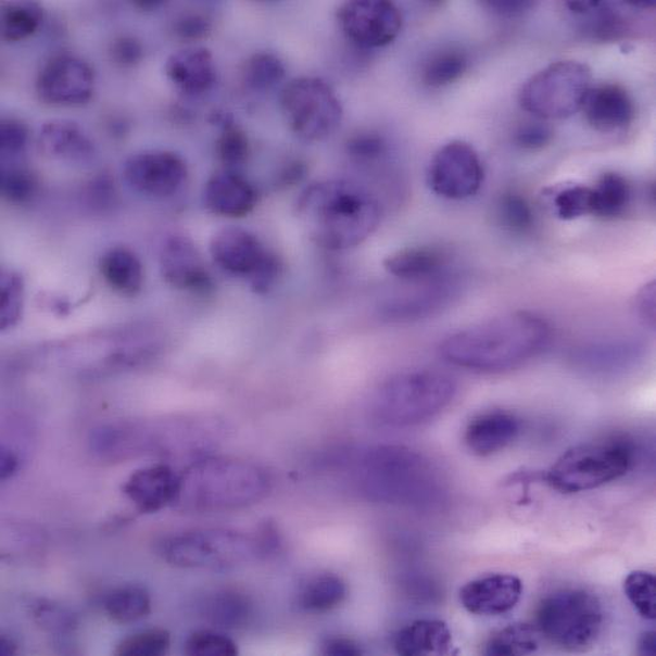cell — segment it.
I'll use <instances>...</instances> for the list:
<instances>
[{"label": "cell", "mask_w": 656, "mask_h": 656, "mask_svg": "<svg viewBox=\"0 0 656 656\" xmlns=\"http://www.w3.org/2000/svg\"><path fill=\"white\" fill-rule=\"evenodd\" d=\"M342 463L355 490L369 501L420 509L441 505L446 495L440 470L409 447L370 446Z\"/></svg>", "instance_id": "1"}, {"label": "cell", "mask_w": 656, "mask_h": 656, "mask_svg": "<svg viewBox=\"0 0 656 656\" xmlns=\"http://www.w3.org/2000/svg\"><path fill=\"white\" fill-rule=\"evenodd\" d=\"M551 327L530 312L506 313L451 335L440 355L452 366L502 371L534 358L548 344Z\"/></svg>", "instance_id": "2"}, {"label": "cell", "mask_w": 656, "mask_h": 656, "mask_svg": "<svg viewBox=\"0 0 656 656\" xmlns=\"http://www.w3.org/2000/svg\"><path fill=\"white\" fill-rule=\"evenodd\" d=\"M297 213L317 244L345 251L374 235L381 222V206L366 188L346 179L319 181L305 188Z\"/></svg>", "instance_id": "3"}, {"label": "cell", "mask_w": 656, "mask_h": 656, "mask_svg": "<svg viewBox=\"0 0 656 656\" xmlns=\"http://www.w3.org/2000/svg\"><path fill=\"white\" fill-rule=\"evenodd\" d=\"M269 485L266 471L257 465L229 457L201 458L178 477L173 506L188 513L229 512L261 501Z\"/></svg>", "instance_id": "4"}, {"label": "cell", "mask_w": 656, "mask_h": 656, "mask_svg": "<svg viewBox=\"0 0 656 656\" xmlns=\"http://www.w3.org/2000/svg\"><path fill=\"white\" fill-rule=\"evenodd\" d=\"M279 537L264 527L253 534L230 529H200L164 539L160 556L188 570H230L266 558L279 550Z\"/></svg>", "instance_id": "5"}, {"label": "cell", "mask_w": 656, "mask_h": 656, "mask_svg": "<svg viewBox=\"0 0 656 656\" xmlns=\"http://www.w3.org/2000/svg\"><path fill=\"white\" fill-rule=\"evenodd\" d=\"M451 376L439 370L404 371L383 382L371 400V413L382 425L403 428L436 417L456 395Z\"/></svg>", "instance_id": "6"}, {"label": "cell", "mask_w": 656, "mask_h": 656, "mask_svg": "<svg viewBox=\"0 0 656 656\" xmlns=\"http://www.w3.org/2000/svg\"><path fill=\"white\" fill-rule=\"evenodd\" d=\"M635 452L627 439L578 444L552 466L546 483L566 494L595 490L626 476L635 463Z\"/></svg>", "instance_id": "7"}, {"label": "cell", "mask_w": 656, "mask_h": 656, "mask_svg": "<svg viewBox=\"0 0 656 656\" xmlns=\"http://www.w3.org/2000/svg\"><path fill=\"white\" fill-rule=\"evenodd\" d=\"M535 627L541 635L565 651H584L601 635L602 603L585 589L557 590L539 604Z\"/></svg>", "instance_id": "8"}, {"label": "cell", "mask_w": 656, "mask_h": 656, "mask_svg": "<svg viewBox=\"0 0 656 656\" xmlns=\"http://www.w3.org/2000/svg\"><path fill=\"white\" fill-rule=\"evenodd\" d=\"M592 70L576 61H560L535 73L523 84L519 103L538 119L560 121L582 111L592 89Z\"/></svg>", "instance_id": "9"}, {"label": "cell", "mask_w": 656, "mask_h": 656, "mask_svg": "<svg viewBox=\"0 0 656 656\" xmlns=\"http://www.w3.org/2000/svg\"><path fill=\"white\" fill-rule=\"evenodd\" d=\"M291 133L305 142H319L337 133L344 116L337 92L325 79L299 77L283 87L280 97Z\"/></svg>", "instance_id": "10"}, {"label": "cell", "mask_w": 656, "mask_h": 656, "mask_svg": "<svg viewBox=\"0 0 656 656\" xmlns=\"http://www.w3.org/2000/svg\"><path fill=\"white\" fill-rule=\"evenodd\" d=\"M211 257L225 273L244 277L258 294H266L279 281L283 266L275 253L243 228L228 226L211 239Z\"/></svg>", "instance_id": "11"}, {"label": "cell", "mask_w": 656, "mask_h": 656, "mask_svg": "<svg viewBox=\"0 0 656 656\" xmlns=\"http://www.w3.org/2000/svg\"><path fill=\"white\" fill-rule=\"evenodd\" d=\"M484 169L477 151L463 141L444 144L432 159L428 185L443 199L465 200L483 185Z\"/></svg>", "instance_id": "12"}, {"label": "cell", "mask_w": 656, "mask_h": 656, "mask_svg": "<svg viewBox=\"0 0 656 656\" xmlns=\"http://www.w3.org/2000/svg\"><path fill=\"white\" fill-rule=\"evenodd\" d=\"M337 16L346 39L366 49L389 46L403 28V14L386 0H353L341 4Z\"/></svg>", "instance_id": "13"}, {"label": "cell", "mask_w": 656, "mask_h": 656, "mask_svg": "<svg viewBox=\"0 0 656 656\" xmlns=\"http://www.w3.org/2000/svg\"><path fill=\"white\" fill-rule=\"evenodd\" d=\"M43 103L83 106L92 98L94 75L89 63L68 53L56 54L42 65L35 85Z\"/></svg>", "instance_id": "14"}, {"label": "cell", "mask_w": 656, "mask_h": 656, "mask_svg": "<svg viewBox=\"0 0 656 656\" xmlns=\"http://www.w3.org/2000/svg\"><path fill=\"white\" fill-rule=\"evenodd\" d=\"M127 184L146 195L165 199L179 192L188 177L184 159L172 151H144L130 156L123 167Z\"/></svg>", "instance_id": "15"}, {"label": "cell", "mask_w": 656, "mask_h": 656, "mask_svg": "<svg viewBox=\"0 0 656 656\" xmlns=\"http://www.w3.org/2000/svg\"><path fill=\"white\" fill-rule=\"evenodd\" d=\"M160 268L164 280L175 289L207 294L214 288L213 277L199 248L184 235H173L165 239L160 251Z\"/></svg>", "instance_id": "16"}, {"label": "cell", "mask_w": 656, "mask_h": 656, "mask_svg": "<svg viewBox=\"0 0 656 656\" xmlns=\"http://www.w3.org/2000/svg\"><path fill=\"white\" fill-rule=\"evenodd\" d=\"M522 592L517 576L495 573L468 582L461 590V602L471 615L501 616L516 607Z\"/></svg>", "instance_id": "17"}, {"label": "cell", "mask_w": 656, "mask_h": 656, "mask_svg": "<svg viewBox=\"0 0 656 656\" xmlns=\"http://www.w3.org/2000/svg\"><path fill=\"white\" fill-rule=\"evenodd\" d=\"M582 111L589 126L602 134H614L630 127L635 118V103L631 94L617 84L592 87Z\"/></svg>", "instance_id": "18"}, {"label": "cell", "mask_w": 656, "mask_h": 656, "mask_svg": "<svg viewBox=\"0 0 656 656\" xmlns=\"http://www.w3.org/2000/svg\"><path fill=\"white\" fill-rule=\"evenodd\" d=\"M257 200L256 188L230 169L215 173L203 189V205L209 213L217 216H247L256 207Z\"/></svg>", "instance_id": "19"}, {"label": "cell", "mask_w": 656, "mask_h": 656, "mask_svg": "<svg viewBox=\"0 0 656 656\" xmlns=\"http://www.w3.org/2000/svg\"><path fill=\"white\" fill-rule=\"evenodd\" d=\"M166 77L180 92L200 97L216 83V65L213 53L206 48L191 47L167 58Z\"/></svg>", "instance_id": "20"}, {"label": "cell", "mask_w": 656, "mask_h": 656, "mask_svg": "<svg viewBox=\"0 0 656 656\" xmlns=\"http://www.w3.org/2000/svg\"><path fill=\"white\" fill-rule=\"evenodd\" d=\"M178 476L167 465L159 464L137 470L123 485V492L142 514L157 513L173 505Z\"/></svg>", "instance_id": "21"}, {"label": "cell", "mask_w": 656, "mask_h": 656, "mask_svg": "<svg viewBox=\"0 0 656 656\" xmlns=\"http://www.w3.org/2000/svg\"><path fill=\"white\" fill-rule=\"evenodd\" d=\"M520 433V421L514 414L492 411L477 415L465 429L464 440L474 455L491 456L505 450Z\"/></svg>", "instance_id": "22"}, {"label": "cell", "mask_w": 656, "mask_h": 656, "mask_svg": "<svg viewBox=\"0 0 656 656\" xmlns=\"http://www.w3.org/2000/svg\"><path fill=\"white\" fill-rule=\"evenodd\" d=\"M41 154L60 162L84 164L94 156V144L76 122L55 119L42 124L38 138Z\"/></svg>", "instance_id": "23"}, {"label": "cell", "mask_w": 656, "mask_h": 656, "mask_svg": "<svg viewBox=\"0 0 656 656\" xmlns=\"http://www.w3.org/2000/svg\"><path fill=\"white\" fill-rule=\"evenodd\" d=\"M450 264L447 252L436 247H412L391 254L384 261L390 275L409 282L439 281Z\"/></svg>", "instance_id": "24"}, {"label": "cell", "mask_w": 656, "mask_h": 656, "mask_svg": "<svg viewBox=\"0 0 656 656\" xmlns=\"http://www.w3.org/2000/svg\"><path fill=\"white\" fill-rule=\"evenodd\" d=\"M451 297L452 290L449 286H444L440 280L429 282L417 293L396 297L386 302L380 308V315L389 323H413L442 310Z\"/></svg>", "instance_id": "25"}, {"label": "cell", "mask_w": 656, "mask_h": 656, "mask_svg": "<svg viewBox=\"0 0 656 656\" xmlns=\"http://www.w3.org/2000/svg\"><path fill=\"white\" fill-rule=\"evenodd\" d=\"M396 652L405 656L446 655L452 636L449 626L437 619H419L401 629L393 640Z\"/></svg>", "instance_id": "26"}, {"label": "cell", "mask_w": 656, "mask_h": 656, "mask_svg": "<svg viewBox=\"0 0 656 656\" xmlns=\"http://www.w3.org/2000/svg\"><path fill=\"white\" fill-rule=\"evenodd\" d=\"M200 614L218 629L236 630L250 623L253 605L250 596L237 589H217L202 597Z\"/></svg>", "instance_id": "27"}, {"label": "cell", "mask_w": 656, "mask_h": 656, "mask_svg": "<svg viewBox=\"0 0 656 656\" xmlns=\"http://www.w3.org/2000/svg\"><path fill=\"white\" fill-rule=\"evenodd\" d=\"M100 273L108 286L126 297H136L143 287L144 274L140 258L126 247L109 250L100 261Z\"/></svg>", "instance_id": "28"}, {"label": "cell", "mask_w": 656, "mask_h": 656, "mask_svg": "<svg viewBox=\"0 0 656 656\" xmlns=\"http://www.w3.org/2000/svg\"><path fill=\"white\" fill-rule=\"evenodd\" d=\"M632 186L623 175L605 173L592 188V215L611 220L627 213L632 203Z\"/></svg>", "instance_id": "29"}, {"label": "cell", "mask_w": 656, "mask_h": 656, "mask_svg": "<svg viewBox=\"0 0 656 656\" xmlns=\"http://www.w3.org/2000/svg\"><path fill=\"white\" fill-rule=\"evenodd\" d=\"M641 349L643 346L633 340L597 342V344L580 349L576 359L582 366L595 370L617 369L636 361Z\"/></svg>", "instance_id": "30"}, {"label": "cell", "mask_w": 656, "mask_h": 656, "mask_svg": "<svg viewBox=\"0 0 656 656\" xmlns=\"http://www.w3.org/2000/svg\"><path fill=\"white\" fill-rule=\"evenodd\" d=\"M348 586L337 575H319L305 584L298 596L301 608L310 614H326L346 600Z\"/></svg>", "instance_id": "31"}, {"label": "cell", "mask_w": 656, "mask_h": 656, "mask_svg": "<svg viewBox=\"0 0 656 656\" xmlns=\"http://www.w3.org/2000/svg\"><path fill=\"white\" fill-rule=\"evenodd\" d=\"M210 122L222 128V135L216 141L218 160L230 171L243 165L251 155L250 138L244 130L237 126L229 113L215 112L211 114Z\"/></svg>", "instance_id": "32"}, {"label": "cell", "mask_w": 656, "mask_h": 656, "mask_svg": "<svg viewBox=\"0 0 656 656\" xmlns=\"http://www.w3.org/2000/svg\"><path fill=\"white\" fill-rule=\"evenodd\" d=\"M104 608L112 621L133 623L151 614V597L148 590L140 585H124L105 596Z\"/></svg>", "instance_id": "33"}, {"label": "cell", "mask_w": 656, "mask_h": 656, "mask_svg": "<svg viewBox=\"0 0 656 656\" xmlns=\"http://www.w3.org/2000/svg\"><path fill=\"white\" fill-rule=\"evenodd\" d=\"M468 56L461 49H442L429 58L422 67L421 79L429 87L440 89L458 81L468 71Z\"/></svg>", "instance_id": "34"}, {"label": "cell", "mask_w": 656, "mask_h": 656, "mask_svg": "<svg viewBox=\"0 0 656 656\" xmlns=\"http://www.w3.org/2000/svg\"><path fill=\"white\" fill-rule=\"evenodd\" d=\"M43 18L41 5L33 2L10 3L2 9V39L17 42L30 38L40 27Z\"/></svg>", "instance_id": "35"}, {"label": "cell", "mask_w": 656, "mask_h": 656, "mask_svg": "<svg viewBox=\"0 0 656 656\" xmlns=\"http://www.w3.org/2000/svg\"><path fill=\"white\" fill-rule=\"evenodd\" d=\"M539 631L535 626L514 623L505 627L488 640V655H527L538 651Z\"/></svg>", "instance_id": "36"}, {"label": "cell", "mask_w": 656, "mask_h": 656, "mask_svg": "<svg viewBox=\"0 0 656 656\" xmlns=\"http://www.w3.org/2000/svg\"><path fill=\"white\" fill-rule=\"evenodd\" d=\"M287 70L279 56L257 53L248 60L242 68L243 84L253 91H266L286 78Z\"/></svg>", "instance_id": "37"}, {"label": "cell", "mask_w": 656, "mask_h": 656, "mask_svg": "<svg viewBox=\"0 0 656 656\" xmlns=\"http://www.w3.org/2000/svg\"><path fill=\"white\" fill-rule=\"evenodd\" d=\"M0 189L5 201L13 205H25L38 194L39 180L26 166L3 163Z\"/></svg>", "instance_id": "38"}, {"label": "cell", "mask_w": 656, "mask_h": 656, "mask_svg": "<svg viewBox=\"0 0 656 656\" xmlns=\"http://www.w3.org/2000/svg\"><path fill=\"white\" fill-rule=\"evenodd\" d=\"M655 584L654 575L645 571L631 572L623 582L627 600L648 621H654L656 617Z\"/></svg>", "instance_id": "39"}, {"label": "cell", "mask_w": 656, "mask_h": 656, "mask_svg": "<svg viewBox=\"0 0 656 656\" xmlns=\"http://www.w3.org/2000/svg\"><path fill=\"white\" fill-rule=\"evenodd\" d=\"M497 216L503 228L515 235H527L534 226L533 210L519 193L508 192L501 197Z\"/></svg>", "instance_id": "40"}, {"label": "cell", "mask_w": 656, "mask_h": 656, "mask_svg": "<svg viewBox=\"0 0 656 656\" xmlns=\"http://www.w3.org/2000/svg\"><path fill=\"white\" fill-rule=\"evenodd\" d=\"M0 293H2V299H0V327H2V330H9V328L16 326L22 316V310H24V280L17 273L4 269L2 281H0Z\"/></svg>", "instance_id": "41"}, {"label": "cell", "mask_w": 656, "mask_h": 656, "mask_svg": "<svg viewBox=\"0 0 656 656\" xmlns=\"http://www.w3.org/2000/svg\"><path fill=\"white\" fill-rule=\"evenodd\" d=\"M172 638L163 629L146 630L123 639L116 645L114 654L118 656L163 655L169 651Z\"/></svg>", "instance_id": "42"}, {"label": "cell", "mask_w": 656, "mask_h": 656, "mask_svg": "<svg viewBox=\"0 0 656 656\" xmlns=\"http://www.w3.org/2000/svg\"><path fill=\"white\" fill-rule=\"evenodd\" d=\"M552 205L554 214L560 220H576L592 215V188L582 185L566 186L554 193Z\"/></svg>", "instance_id": "43"}, {"label": "cell", "mask_w": 656, "mask_h": 656, "mask_svg": "<svg viewBox=\"0 0 656 656\" xmlns=\"http://www.w3.org/2000/svg\"><path fill=\"white\" fill-rule=\"evenodd\" d=\"M588 17L586 33L600 41H614L626 33V21L611 10L608 4L600 3L595 10L585 14Z\"/></svg>", "instance_id": "44"}, {"label": "cell", "mask_w": 656, "mask_h": 656, "mask_svg": "<svg viewBox=\"0 0 656 656\" xmlns=\"http://www.w3.org/2000/svg\"><path fill=\"white\" fill-rule=\"evenodd\" d=\"M185 653L191 656H232L238 654V646L222 632L202 630L188 638Z\"/></svg>", "instance_id": "45"}, {"label": "cell", "mask_w": 656, "mask_h": 656, "mask_svg": "<svg viewBox=\"0 0 656 656\" xmlns=\"http://www.w3.org/2000/svg\"><path fill=\"white\" fill-rule=\"evenodd\" d=\"M27 143L28 128L24 122L16 118H4L0 123V151H2L3 162L21 155Z\"/></svg>", "instance_id": "46"}, {"label": "cell", "mask_w": 656, "mask_h": 656, "mask_svg": "<svg viewBox=\"0 0 656 656\" xmlns=\"http://www.w3.org/2000/svg\"><path fill=\"white\" fill-rule=\"evenodd\" d=\"M388 146L381 136L371 133H363L349 138L346 152L356 162H374L386 154Z\"/></svg>", "instance_id": "47"}, {"label": "cell", "mask_w": 656, "mask_h": 656, "mask_svg": "<svg viewBox=\"0 0 656 656\" xmlns=\"http://www.w3.org/2000/svg\"><path fill=\"white\" fill-rule=\"evenodd\" d=\"M554 133L551 126L542 122H528L515 130L514 142L517 148L527 151H539L553 141Z\"/></svg>", "instance_id": "48"}, {"label": "cell", "mask_w": 656, "mask_h": 656, "mask_svg": "<svg viewBox=\"0 0 656 656\" xmlns=\"http://www.w3.org/2000/svg\"><path fill=\"white\" fill-rule=\"evenodd\" d=\"M213 30V24L205 14L186 13L174 22L173 31L184 41H200L206 39Z\"/></svg>", "instance_id": "49"}, {"label": "cell", "mask_w": 656, "mask_h": 656, "mask_svg": "<svg viewBox=\"0 0 656 656\" xmlns=\"http://www.w3.org/2000/svg\"><path fill=\"white\" fill-rule=\"evenodd\" d=\"M112 61L123 68H133L140 64L144 56L142 42L135 36L123 35L116 38L111 46Z\"/></svg>", "instance_id": "50"}, {"label": "cell", "mask_w": 656, "mask_h": 656, "mask_svg": "<svg viewBox=\"0 0 656 656\" xmlns=\"http://www.w3.org/2000/svg\"><path fill=\"white\" fill-rule=\"evenodd\" d=\"M34 616L43 629L50 631H68L75 623L73 617L60 605L42 601L35 605Z\"/></svg>", "instance_id": "51"}, {"label": "cell", "mask_w": 656, "mask_h": 656, "mask_svg": "<svg viewBox=\"0 0 656 656\" xmlns=\"http://www.w3.org/2000/svg\"><path fill=\"white\" fill-rule=\"evenodd\" d=\"M114 186L111 175L106 173L99 174L98 177H94L90 181L89 187H87V197H89V200L93 205L100 207L106 206L114 200Z\"/></svg>", "instance_id": "52"}, {"label": "cell", "mask_w": 656, "mask_h": 656, "mask_svg": "<svg viewBox=\"0 0 656 656\" xmlns=\"http://www.w3.org/2000/svg\"><path fill=\"white\" fill-rule=\"evenodd\" d=\"M307 172V164L302 162V160H293V162H289L283 166L279 175H277L276 185L277 187H290L301 184Z\"/></svg>", "instance_id": "53"}, {"label": "cell", "mask_w": 656, "mask_h": 656, "mask_svg": "<svg viewBox=\"0 0 656 656\" xmlns=\"http://www.w3.org/2000/svg\"><path fill=\"white\" fill-rule=\"evenodd\" d=\"M638 310L646 324L654 327L655 324V282L652 281L640 291L638 297Z\"/></svg>", "instance_id": "54"}, {"label": "cell", "mask_w": 656, "mask_h": 656, "mask_svg": "<svg viewBox=\"0 0 656 656\" xmlns=\"http://www.w3.org/2000/svg\"><path fill=\"white\" fill-rule=\"evenodd\" d=\"M485 5L491 11L501 14V16L515 17L521 16L522 13L533 9L534 3L521 2V0H494V2H487Z\"/></svg>", "instance_id": "55"}, {"label": "cell", "mask_w": 656, "mask_h": 656, "mask_svg": "<svg viewBox=\"0 0 656 656\" xmlns=\"http://www.w3.org/2000/svg\"><path fill=\"white\" fill-rule=\"evenodd\" d=\"M323 652L326 655L353 656L361 655L362 651L358 644L353 640L344 638L328 639L323 645Z\"/></svg>", "instance_id": "56"}, {"label": "cell", "mask_w": 656, "mask_h": 656, "mask_svg": "<svg viewBox=\"0 0 656 656\" xmlns=\"http://www.w3.org/2000/svg\"><path fill=\"white\" fill-rule=\"evenodd\" d=\"M20 466V458L10 449H2V456H0V477L3 480L10 479L16 474Z\"/></svg>", "instance_id": "57"}, {"label": "cell", "mask_w": 656, "mask_h": 656, "mask_svg": "<svg viewBox=\"0 0 656 656\" xmlns=\"http://www.w3.org/2000/svg\"><path fill=\"white\" fill-rule=\"evenodd\" d=\"M639 653L653 656L656 654V635L654 631L643 633L639 641Z\"/></svg>", "instance_id": "58"}, {"label": "cell", "mask_w": 656, "mask_h": 656, "mask_svg": "<svg viewBox=\"0 0 656 656\" xmlns=\"http://www.w3.org/2000/svg\"><path fill=\"white\" fill-rule=\"evenodd\" d=\"M601 2H593V0H588V2H582V0H578V2H567L566 7L568 11L579 14V16H585V14L592 12L600 5Z\"/></svg>", "instance_id": "59"}, {"label": "cell", "mask_w": 656, "mask_h": 656, "mask_svg": "<svg viewBox=\"0 0 656 656\" xmlns=\"http://www.w3.org/2000/svg\"><path fill=\"white\" fill-rule=\"evenodd\" d=\"M135 5L137 7V9H140L142 11H154L157 10L159 7H162L163 2H157V0H137V2H135Z\"/></svg>", "instance_id": "60"}, {"label": "cell", "mask_w": 656, "mask_h": 656, "mask_svg": "<svg viewBox=\"0 0 656 656\" xmlns=\"http://www.w3.org/2000/svg\"><path fill=\"white\" fill-rule=\"evenodd\" d=\"M17 651V645L13 643V640L2 638L0 640V653L2 655H13Z\"/></svg>", "instance_id": "61"}, {"label": "cell", "mask_w": 656, "mask_h": 656, "mask_svg": "<svg viewBox=\"0 0 656 656\" xmlns=\"http://www.w3.org/2000/svg\"><path fill=\"white\" fill-rule=\"evenodd\" d=\"M626 3L633 7V9L640 10L653 9V7L655 5L654 0H629V2Z\"/></svg>", "instance_id": "62"}]
</instances>
